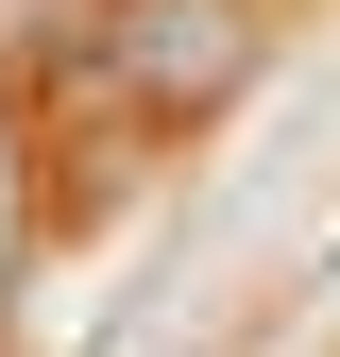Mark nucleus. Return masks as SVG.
<instances>
[{"label": "nucleus", "instance_id": "f257e3e1", "mask_svg": "<svg viewBox=\"0 0 340 357\" xmlns=\"http://www.w3.org/2000/svg\"><path fill=\"white\" fill-rule=\"evenodd\" d=\"M238 68H255V0H119V34H102L85 85H119V102H153V119H204Z\"/></svg>", "mask_w": 340, "mask_h": 357}, {"label": "nucleus", "instance_id": "f03ea898", "mask_svg": "<svg viewBox=\"0 0 340 357\" xmlns=\"http://www.w3.org/2000/svg\"><path fill=\"white\" fill-rule=\"evenodd\" d=\"M119 0H0V68H102Z\"/></svg>", "mask_w": 340, "mask_h": 357}, {"label": "nucleus", "instance_id": "7ed1b4c3", "mask_svg": "<svg viewBox=\"0 0 340 357\" xmlns=\"http://www.w3.org/2000/svg\"><path fill=\"white\" fill-rule=\"evenodd\" d=\"M17 255H34V137H17V102H0V289H17Z\"/></svg>", "mask_w": 340, "mask_h": 357}]
</instances>
